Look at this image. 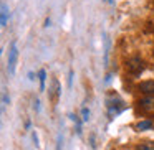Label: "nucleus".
<instances>
[{
    "label": "nucleus",
    "mask_w": 154,
    "mask_h": 150,
    "mask_svg": "<svg viewBox=\"0 0 154 150\" xmlns=\"http://www.w3.org/2000/svg\"><path fill=\"white\" fill-rule=\"evenodd\" d=\"M128 71H129L133 76H139V74L144 71V61L141 60V58H137V56L131 58V60L128 61Z\"/></svg>",
    "instance_id": "obj_1"
},
{
    "label": "nucleus",
    "mask_w": 154,
    "mask_h": 150,
    "mask_svg": "<svg viewBox=\"0 0 154 150\" xmlns=\"http://www.w3.org/2000/svg\"><path fill=\"white\" fill-rule=\"evenodd\" d=\"M136 150H154V142H143L136 147Z\"/></svg>",
    "instance_id": "obj_9"
},
{
    "label": "nucleus",
    "mask_w": 154,
    "mask_h": 150,
    "mask_svg": "<svg viewBox=\"0 0 154 150\" xmlns=\"http://www.w3.org/2000/svg\"><path fill=\"white\" fill-rule=\"evenodd\" d=\"M149 129H152V122L151 120H141V122H137L136 124V130H149Z\"/></svg>",
    "instance_id": "obj_6"
},
{
    "label": "nucleus",
    "mask_w": 154,
    "mask_h": 150,
    "mask_svg": "<svg viewBox=\"0 0 154 150\" xmlns=\"http://www.w3.org/2000/svg\"><path fill=\"white\" fill-rule=\"evenodd\" d=\"M81 114H83V120H88V119H90V110H88L86 107H83V110H81Z\"/></svg>",
    "instance_id": "obj_11"
},
{
    "label": "nucleus",
    "mask_w": 154,
    "mask_h": 150,
    "mask_svg": "<svg viewBox=\"0 0 154 150\" xmlns=\"http://www.w3.org/2000/svg\"><path fill=\"white\" fill-rule=\"evenodd\" d=\"M17 58H18V48H17V43H12L10 51H8V64H7L8 74H14V73H15V64H17Z\"/></svg>",
    "instance_id": "obj_2"
},
{
    "label": "nucleus",
    "mask_w": 154,
    "mask_h": 150,
    "mask_svg": "<svg viewBox=\"0 0 154 150\" xmlns=\"http://www.w3.org/2000/svg\"><path fill=\"white\" fill-rule=\"evenodd\" d=\"M60 143H61V139L58 137V142H57V150H61V145H60Z\"/></svg>",
    "instance_id": "obj_15"
},
{
    "label": "nucleus",
    "mask_w": 154,
    "mask_h": 150,
    "mask_svg": "<svg viewBox=\"0 0 154 150\" xmlns=\"http://www.w3.org/2000/svg\"><path fill=\"white\" fill-rule=\"evenodd\" d=\"M137 89H139L143 94L154 96V81H143V83L137 84Z\"/></svg>",
    "instance_id": "obj_3"
},
{
    "label": "nucleus",
    "mask_w": 154,
    "mask_h": 150,
    "mask_svg": "<svg viewBox=\"0 0 154 150\" xmlns=\"http://www.w3.org/2000/svg\"><path fill=\"white\" fill-rule=\"evenodd\" d=\"M50 23H51L50 18H47V20H45V27H50Z\"/></svg>",
    "instance_id": "obj_16"
},
{
    "label": "nucleus",
    "mask_w": 154,
    "mask_h": 150,
    "mask_svg": "<svg viewBox=\"0 0 154 150\" xmlns=\"http://www.w3.org/2000/svg\"><path fill=\"white\" fill-rule=\"evenodd\" d=\"M139 106H141V109L146 110V112L154 110V96H146V97H143V99L139 101Z\"/></svg>",
    "instance_id": "obj_4"
},
{
    "label": "nucleus",
    "mask_w": 154,
    "mask_h": 150,
    "mask_svg": "<svg viewBox=\"0 0 154 150\" xmlns=\"http://www.w3.org/2000/svg\"><path fill=\"white\" fill-rule=\"evenodd\" d=\"M71 84H73V71L70 69V74H68V86L71 87Z\"/></svg>",
    "instance_id": "obj_12"
},
{
    "label": "nucleus",
    "mask_w": 154,
    "mask_h": 150,
    "mask_svg": "<svg viewBox=\"0 0 154 150\" xmlns=\"http://www.w3.org/2000/svg\"><path fill=\"white\" fill-rule=\"evenodd\" d=\"M51 96H53V99H57L58 96L61 94V87H60V83H58V79H51Z\"/></svg>",
    "instance_id": "obj_5"
},
{
    "label": "nucleus",
    "mask_w": 154,
    "mask_h": 150,
    "mask_svg": "<svg viewBox=\"0 0 154 150\" xmlns=\"http://www.w3.org/2000/svg\"><path fill=\"white\" fill-rule=\"evenodd\" d=\"M38 104H40V101H38V99H35V104H33L35 110H38V109H40V106H38Z\"/></svg>",
    "instance_id": "obj_14"
},
{
    "label": "nucleus",
    "mask_w": 154,
    "mask_h": 150,
    "mask_svg": "<svg viewBox=\"0 0 154 150\" xmlns=\"http://www.w3.org/2000/svg\"><path fill=\"white\" fill-rule=\"evenodd\" d=\"M106 2H111V0H106Z\"/></svg>",
    "instance_id": "obj_17"
},
{
    "label": "nucleus",
    "mask_w": 154,
    "mask_h": 150,
    "mask_svg": "<svg viewBox=\"0 0 154 150\" xmlns=\"http://www.w3.org/2000/svg\"><path fill=\"white\" fill-rule=\"evenodd\" d=\"M38 79H40V91H45V81H47V73H45V69L38 71Z\"/></svg>",
    "instance_id": "obj_8"
},
{
    "label": "nucleus",
    "mask_w": 154,
    "mask_h": 150,
    "mask_svg": "<svg viewBox=\"0 0 154 150\" xmlns=\"http://www.w3.org/2000/svg\"><path fill=\"white\" fill-rule=\"evenodd\" d=\"M108 54H109V38L104 37V63H108Z\"/></svg>",
    "instance_id": "obj_10"
},
{
    "label": "nucleus",
    "mask_w": 154,
    "mask_h": 150,
    "mask_svg": "<svg viewBox=\"0 0 154 150\" xmlns=\"http://www.w3.org/2000/svg\"><path fill=\"white\" fill-rule=\"evenodd\" d=\"M7 18H8V7L2 4V27H7Z\"/></svg>",
    "instance_id": "obj_7"
},
{
    "label": "nucleus",
    "mask_w": 154,
    "mask_h": 150,
    "mask_svg": "<svg viewBox=\"0 0 154 150\" xmlns=\"http://www.w3.org/2000/svg\"><path fill=\"white\" fill-rule=\"evenodd\" d=\"M2 101H4V106H5V104H8V102H10V99H8V96H7V94H4V99H2Z\"/></svg>",
    "instance_id": "obj_13"
}]
</instances>
